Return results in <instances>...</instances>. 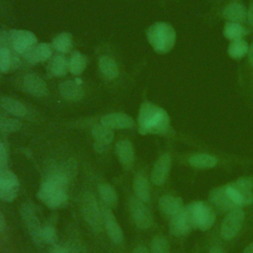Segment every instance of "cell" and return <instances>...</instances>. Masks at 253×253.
Instances as JSON below:
<instances>
[{
    "label": "cell",
    "instance_id": "obj_51",
    "mask_svg": "<svg viewBox=\"0 0 253 253\" xmlns=\"http://www.w3.org/2000/svg\"><path fill=\"white\" fill-rule=\"evenodd\" d=\"M75 82H76L77 84H79V85H82V83H83L80 78H75Z\"/></svg>",
    "mask_w": 253,
    "mask_h": 253
},
{
    "label": "cell",
    "instance_id": "obj_27",
    "mask_svg": "<svg viewBox=\"0 0 253 253\" xmlns=\"http://www.w3.org/2000/svg\"><path fill=\"white\" fill-rule=\"evenodd\" d=\"M133 190L135 198L143 203H147L150 200V188L147 178L138 173L133 179Z\"/></svg>",
    "mask_w": 253,
    "mask_h": 253
},
{
    "label": "cell",
    "instance_id": "obj_18",
    "mask_svg": "<svg viewBox=\"0 0 253 253\" xmlns=\"http://www.w3.org/2000/svg\"><path fill=\"white\" fill-rule=\"evenodd\" d=\"M60 96L69 102L80 101L84 96V91L81 85L77 84L75 80H66L59 84L58 87Z\"/></svg>",
    "mask_w": 253,
    "mask_h": 253
},
{
    "label": "cell",
    "instance_id": "obj_45",
    "mask_svg": "<svg viewBox=\"0 0 253 253\" xmlns=\"http://www.w3.org/2000/svg\"><path fill=\"white\" fill-rule=\"evenodd\" d=\"M131 253H149V251L144 245H138L132 250Z\"/></svg>",
    "mask_w": 253,
    "mask_h": 253
},
{
    "label": "cell",
    "instance_id": "obj_6",
    "mask_svg": "<svg viewBox=\"0 0 253 253\" xmlns=\"http://www.w3.org/2000/svg\"><path fill=\"white\" fill-rule=\"evenodd\" d=\"M37 197L42 204L52 210L62 209L68 203L66 190L55 187L45 181L42 182V185L37 193Z\"/></svg>",
    "mask_w": 253,
    "mask_h": 253
},
{
    "label": "cell",
    "instance_id": "obj_2",
    "mask_svg": "<svg viewBox=\"0 0 253 253\" xmlns=\"http://www.w3.org/2000/svg\"><path fill=\"white\" fill-rule=\"evenodd\" d=\"M146 37L152 48L158 53L170 51L176 42V32L174 28L165 22L152 24L146 32Z\"/></svg>",
    "mask_w": 253,
    "mask_h": 253
},
{
    "label": "cell",
    "instance_id": "obj_5",
    "mask_svg": "<svg viewBox=\"0 0 253 253\" xmlns=\"http://www.w3.org/2000/svg\"><path fill=\"white\" fill-rule=\"evenodd\" d=\"M194 228L208 230L215 220V214L211 208L203 202H194L185 207Z\"/></svg>",
    "mask_w": 253,
    "mask_h": 253
},
{
    "label": "cell",
    "instance_id": "obj_40",
    "mask_svg": "<svg viewBox=\"0 0 253 253\" xmlns=\"http://www.w3.org/2000/svg\"><path fill=\"white\" fill-rule=\"evenodd\" d=\"M65 246L68 248L70 253H87L85 246L81 242H78L76 240L69 241L68 243H66Z\"/></svg>",
    "mask_w": 253,
    "mask_h": 253
},
{
    "label": "cell",
    "instance_id": "obj_39",
    "mask_svg": "<svg viewBox=\"0 0 253 253\" xmlns=\"http://www.w3.org/2000/svg\"><path fill=\"white\" fill-rule=\"evenodd\" d=\"M19 193V187L3 186L0 185V201L11 203L13 202Z\"/></svg>",
    "mask_w": 253,
    "mask_h": 253
},
{
    "label": "cell",
    "instance_id": "obj_1",
    "mask_svg": "<svg viewBox=\"0 0 253 253\" xmlns=\"http://www.w3.org/2000/svg\"><path fill=\"white\" fill-rule=\"evenodd\" d=\"M137 126L142 135L164 134L169 130L170 118L164 109L151 102H143L138 112Z\"/></svg>",
    "mask_w": 253,
    "mask_h": 253
},
{
    "label": "cell",
    "instance_id": "obj_36",
    "mask_svg": "<svg viewBox=\"0 0 253 253\" xmlns=\"http://www.w3.org/2000/svg\"><path fill=\"white\" fill-rule=\"evenodd\" d=\"M169 242L164 236L158 235L152 239L150 245L151 253H169Z\"/></svg>",
    "mask_w": 253,
    "mask_h": 253
},
{
    "label": "cell",
    "instance_id": "obj_8",
    "mask_svg": "<svg viewBox=\"0 0 253 253\" xmlns=\"http://www.w3.org/2000/svg\"><path fill=\"white\" fill-rule=\"evenodd\" d=\"M245 213L240 207H236L224 217L221 227H220V235L223 239L229 240L233 238L241 229L243 221H244Z\"/></svg>",
    "mask_w": 253,
    "mask_h": 253
},
{
    "label": "cell",
    "instance_id": "obj_31",
    "mask_svg": "<svg viewBox=\"0 0 253 253\" xmlns=\"http://www.w3.org/2000/svg\"><path fill=\"white\" fill-rule=\"evenodd\" d=\"M51 46L60 53H67L72 47V35L69 32H62L52 40Z\"/></svg>",
    "mask_w": 253,
    "mask_h": 253
},
{
    "label": "cell",
    "instance_id": "obj_28",
    "mask_svg": "<svg viewBox=\"0 0 253 253\" xmlns=\"http://www.w3.org/2000/svg\"><path fill=\"white\" fill-rule=\"evenodd\" d=\"M99 196L105 206H107L110 209H115L118 206L119 198L118 194L113 186L107 183H102L98 187Z\"/></svg>",
    "mask_w": 253,
    "mask_h": 253
},
{
    "label": "cell",
    "instance_id": "obj_34",
    "mask_svg": "<svg viewBox=\"0 0 253 253\" xmlns=\"http://www.w3.org/2000/svg\"><path fill=\"white\" fill-rule=\"evenodd\" d=\"M223 35L226 39L232 41L243 39L246 35V30L239 23L228 22L223 28Z\"/></svg>",
    "mask_w": 253,
    "mask_h": 253
},
{
    "label": "cell",
    "instance_id": "obj_38",
    "mask_svg": "<svg viewBox=\"0 0 253 253\" xmlns=\"http://www.w3.org/2000/svg\"><path fill=\"white\" fill-rule=\"evenodd\" d=\"M0 185L19 187L17 176L7 168H0Z\"/></svg>",
    "mask_w": 253,
    "mask_h": 253
},
{
    "label": "cell",
    "instance_id": "obj_4",
    "mask_svg": "<svg viewBox=\"0 0 253 253\" xmlns=\"http://www.w3.org/2000/svg\"><path fill=\"white\" fill-rule=\"evenodd\" d=\"M253 177H241L225 186L229 198L237 207L249 205L253 202Z\"/></svg>",
    "mask_w": 253,
    "mask_h": 253
},
{
    "label": "cell",
    "instance_id": "obj_21",
    "mask_svg": "<svg viewBox=\"0 0 253 253\" xmlns=\"http://www.w3.org/2000/svg\"><path fill=\"white\" fill-rule=\"evenodd\" d=\"M0 107L7 113L18 118H24L28 113L27 107L22 102L11 97L0 96Z\"/></svg>",
    "mask_w": 253,
    "mask_h": 253
},
{
    "label": "cell",
    "instance_id": "obj_43",
    "mask_svg": "<svg viewBox=\"0 0 253 253\" xmlns=\"http://www.w3.org/2000/svg\"><path fill=\"white\" fill-rule=\"evenodd\" d=\"M49 253H70L68 248L65 245H59V244H53L51 245L49 249Z\"/></svg>",
    "mask_w": 253,
    "mask_h": 253
},
{
    "label": "cell",
    "instance_id": "obj_47",
    "mask_svg": "<svg viewBox=\"0 0 253 253\" xmlns=\"http://www.w3.org/2000/svg\"><path fill=\"white\" fill-rule=\"evenodd\" d=\"M6 227V220L3 213L0 211V232H3Z\"/></svg>",
    "mask_w": 253,
    "mask_h": 253
},
{
    "label": "cell",
    "instance_id": "obj_13",
    "mask_svg": "<svg viewBox=\"0 0 253 253\" xmlns=\"http://www.w3.org/2000/svg\"><path fill=\"white\" fill-rule=\"evenodd\" d=\"M22 86L28 94L35 97H44L48 91L45 81L35 73L26 74L23 78Z\"/></svg>",
    "mask_w": 253,
    "mask_h": 253
},
{
    "label": "cell",
    "instance_id": "obj_19",
    "mask_svg": "<svg viewBox=\"0 0 253 253\" xmlns=\"http://www.w3.org/2000/svg\"><path fill=\"white\" fill-rule=\"evenodd\" d=\"M210 200L223 211H230L237 207L227 195L225 187H219L211 190L210 193Z\"/></svg>",
    "mask_w": 253,
    "mask_h": 253
},
{
    "label": "cell",
    "instance_id": "obj_48",
    "mask_svg": "<svg viewBox=\"0 0 253 253\" xmlns=\"http://www.w3.org/2000/svg\"><path fill=\"white\" fill-rule=\"evenodd\" d=\"M248 60H249L250 64L253 65V42L251 43V45L249 46V49H248Z\"/></svg>",
    "mask_w": 253,
    "mask_h": 253
},
{
    "label": "cell",
    "instance_id": "obj_46",
    "mask_svg": "<svg viewBox=\"0 0 253 253\" xmlns=\"http://www.w3.org/2000/svg\"><path fill=\"white\" fill-rule=\"evenodd\" d=\"M247 18H248L249 24L253 27V3L249 7V10H248V13H247Z\"/></svg>",
    "mask_w": 253,
    "mask_h": 253
},
{
    "label": "cell",
    "instance_id": "obj_17",
    "mask_svg": "<svg viewBox=\"0 0 253 253\" xmlns=\"http://www.w3.org/2000/svg\"><path fill=\"white\" fill-rule=\"evenodd\" d=\"M116 153L119 161L126 169H130L134 163V150L128 139H123L116 144Z\"/></svg>",
    "mask_w": 253,
    "mask_h": 253
},
{
    "label": "cell",
    "instance_id": "obj_15",
    "mask_svg": "<svg viewBox=\"0 0 253 253\" xmlns=\"http://www.w3.org/2000/svg\"><path fill=\"white\" fill-rule=\"evenodd\" d=\"M101 125L111 129H126L134 126L131 117L124 113H111L101 119Z\"/></svg>",
    "mask_w": 253,
    "mask_h": 253
},
{
    "label": "cell",
    "instance_id": "obj_29",
    "mask_svg": "<svg viewBox=\"0 0 253 253\" xmlns=\"http://www.w3.org/2000/svg\"><path fill=\"white\" fill-rule=\"evenodd\" d=\"M188 161L191 166L199 169L212 168L217 164V158L207 153L194 154L189 157Z\"/></svg>",
    "mask_w": 253,
    "mask_h": 253
},
{
    "label": "cell",
    "instance_id": "obj_14",
    "mask_svg": "<svg viewBox=\"0 0 253 253\" xmlns=\"http://www.w3.org/2000/svg\"><path fill=\"white\" fill-rule=\"evenodd\" d=\"M29 63L37 64L46 60L52 56V46L46 42H41L30 47L22 55Z\"/></svg>",
    "mask_w": 253,
    "mask_h": 253
},
{
    "label": "cell",
    "instance_id": "obj_49",
    "mask_svg": "<svg viewBox=\"0 0 253 253\" xmlns=\"http://www.w3.org/2000/svg\"><path fill=\"white\" fill-rule=\"evenodd\" d=\"M243 253H253V242L247 245V247L244 249Z\"/></svg>",
    "mask_w": 253,
    "mask_h": 253
},
{
    "label": "cell",
    "instance_id": "obj_30",
    "mask_svg": "<svg viewBox=\"0 0 253 253\" xmlns=\"http://www.w3.org/2000/svg\"><path fill=\"white\" fill-rule=\"evenodd\" d=\"M88 60L84 54L74 51L68 59V71L73 75H80L86 68Z\"/></svg>",
    "mask_w": 253,
    "mask_h": 253
},
{
    "label": "cell",
    "instance_id": "obj_22",
    "mask_svg": "<svg viewBox=\"0 0 253 253\" xmlns=\"http://www.w3.org/2000/svg\"><path fill=\"white\" fill-rule=\"evenodd\" d=\"M18 55L11 48L0 46V71L6 73L11 69L17 68L20 65Z\"/></svg>",
    "mask_w": 253,
    "mask_h": 253
},
{
    "label": "cell",
    "instance_id": "obj_25",
    "mask_svg": "<svg viewBox=\"0 0 253 253\" xmlns=\"http://www.w3.org/2000/svg\"><path fill=\"white\" fill-rule=\"evenodd\" d=\"M99 69L107 80H114L120 74L117 62L109 55H102L99 58Z\"/></svg>",
    "mask_w": 253,
    "mask_h": 253
},
{
    "label": "cell",
    "instance_id": "obj_16",
    "mask_svg": "<svg viewBox=\"0 0 253 253\" xmlns=\"http://www.w3.org/2000/svg\"><path fill=\"white\" fill-rule=\"evenodd\" d=\"M170 167H171V157L169 154L165 153L162 154L157 161L155 162L152 171H151V182L156 185V186H160L162 185L166 178L167 175L170 171Z\"/></svg>",
    "mask_w": 253,
    "mask_h": 253
},
{
    "label": "cell",
    "instance_id": "obj_7",
    "mask_svg": "<svg viewBox=\"0 0 253 253\" xmlns=\"http://www.w3.org/2000/svg\"><path fill=\"white\" fill-rule=\"evenodd\" d=\"M20 215L34 243L38 245L42 244V238H41L42 225L41 223V220L39 218L37 209L35 208V206L29 202L24 203L20 208Z\"/></svg>",
    "mask_w": 253,
    "mask_h": 253
},
{
    "label": "cell",
    "instance_id": "obj_11",
    "mask_svg": "<svg viewBox=\"0 0 253 253\" xmlns=\"http://www.w3.org/2000/svg\"><path fill=\"white\" fill-rule=\"evenodd\" d=\"M101 213H102L103 224L106 227V230L110 239L116 244H122L124 241V233L112 211V209L102 204Z\"/></svg>",
    "mask_w": 253,
    "mask_h": 253
},
{
    "label": "cell",
    "instance_id": "obj_23",
    "mask_svg": "<svg viewBox=\"0 0 253 253\" xmlns=\"http://www.w3.org/2000/svg\"><path fill=\"white\" fill-rule=\"evenodd\" d=\"M48 171L54 172L66 179L68 182H71L77 174V162L73 158H69L59 164L52 165Z\"/></svg>",
    "mask_w": 253,
    "mask_h": 253
},
{
    "label": "cell",
    "instance_id": "obj_24",
    "mask_svg": "<svg viewBox=\"0 0 253 253\" xmlns=\"http://www.w3.org/2000/svg\"><path fill=\"white\" fill-rule=\"evenodd\" d=\"M48 72L54 77H62L68 71V59L62 54L52 55L47 64Z\"/></svg>",
    "mask_w": 253,
    "mask_h": 253
},
{
    "label": "cell",
    "instance_id": "obj_12",
    "mask_svg": "<svg viewBox=\"0 0 253 253\" xmlns=\"http://www.w3.org/2000/svg\"><path fill=\"white\" fill-rule=\"evenodd\" d=\"M192 228H194V226L185 207L178 213L171 216V219L169 222V230L173 235L175 236L187 235Z\"/></svg>",
    "mask_w": 253,
    "mask_h": 253
},
{
    "label": "cell",
    "instance_id": "obj_26",
    "mask_svg": "<svg viewBox=\"0 0 253 253\" xmlns=\"http://www.w3.org/2000/svg\"><path fill=\"white\" fill-rule=\"evenodd\" d=\"M222 14L224 18L229 20L230 22L239 23V24L242 23L247 17V12L245 7L238 2H232L226 5L222 11Z\"/></svg>",
    "mask_w": 253,
    "mask_h": 253
},
{
    "label": "cell",
    "instance_id": "obj_41",
    "mask_svg": "<svg viewBox=\"0 0 253 253\" xmlns=\"http://www.w3.org/2000/svg\"><path fill=\"white\" fill-rule=\"evenodd\" d=\"M8 166V153L6 146L0 141V168H7Z\"/></svg>",
    "mask_w": 253,
    "mask_h": 253
},
{
    "label": "cell",
    "instance_id": "obj_20",
    "mask_svg": "<svg viewBox=\"0 0 253 253\" xmlns=\"http://www.w3.org/2000/svg\"><path fill=\"white\" fill-rule=\"evenodd\" d=\"M159 210L168 216H173L184 208L183 201L171 195H164L158 201Z\"/></svg>",
    "mask_w": 253,
    "mask_h": 253
},
{
    "label": "cell",
    "instance_id": "obj_33",
    "mask_svg": "<svg viewBox=\"0 0 253 253\" xmlns=\"http://www.w3.org/2000/svg\"><path fill=\"white\" fill-rule=\"evenodd\" d=\"M248 49H249L248 43L243 39H240V40L232 41L230 42L227 48V52L230 57L235 59H240L248 53Z\"/></svg>",
    "mask_w": 253,
    "mask_h": 253
},
{
    "label": "cell",
    "instance_id": "obj_35",
    "mask_svg": "<svg viewBox=\"0 0 253 253\" xmlns=\"http://www.w3.org/2000/svg\"><path fill=\"white\" fill-rule=\"evenodd\" d=\"M22 123L17 119L7 118L0 116V132L1 133H12L20 130Z\"/></svg>",
    "mask_w": 253,
    "mask_h": 253
},
{
    "label": "cell",
    "instance_id": "obj_50",
    "mask_svg": "<svg viewBox=\"0 0 253 253\" xmlns=\"http://www.w3.org/2000/svg\"><path fill=\"white\" fill-rule=\"evenodd\" d=\"M209 253H222V250L217 246H213V247L211 248Z\"/></svg>",
    "mask_w": 253,
    "mask_h": 253
},
{
    "label": "cell",
    "instance_id": "obj_42",
    "mask_svg": "<svg viewBox=\"0 0 253 253\" xmlns=\"http://www.w3.org/2000/svg\"><path fill=\"white\" fill-rule=\"evenodd\" d=\"M0 46L9 47L10 48V42H9V33L5 30H0Z\"/></svg>",
    "mask_w": 253,
    "mask_h": 253
},
{
    "label": "cell",
    "instance_id": "obj_37",
    "mask_svg": "<svg viewBox=\"0 0 253 253\" xmlns=\"http://www.w3.org/2000/svg\"><path fill=\"white\" fill-rule=\"evenodd\" d=\"M41 238L42 243L49 244V245L55 244L57 240V233L54 226L51 224L43 225L41 232Z\"/></svg>",
    "mask_w": 253,
    "mask_h": 253
},
{
    "label": "cell",
    "instance_id": "obj_44",
    "mask_svg": "<svg viewBox=\"0 0 253 253\" xmlns=\"http://www.w3.org/2000/svg\"><path fill=\"white\" fill-rule=\"evenodd\" d=\"M106 146H107V145H104V144H102V143H100V142H97V141H95V142H94V144H93L94 150H95L96 152H98V153L103 152V151L105 150Z\"/></svg>",
    "mask_w": 253,
    "mask_h": 253
},
{
    "label": "cell",
    "instance_id": "obj_3",
    "mask_svg": "<svg viewBox=\"0 0 253 253\" xmlns=\"http://www.w3.org/2000/svg\"><path fill=\"white\" fill-rule=\"evenodd\" d=\"M80 208L82 216L88 225L93 229V231L100 232L103 224L101 206L98 204L95 196L92 193L85 192L81 196Z\"/></svg>",
    "mask_w": 253,
    "mask_h": 253
},
{
    "label": "cell",
    "instance_id": "obj_32",
    "mask_svg": "<svg viewBox=\"0 0 253 253\" xmlns=\"http://www.w3.org/2000/svg\"><path fill=\"white\" fill-rule=\"evenodd\" d=\"M92 135L95 141L100 142L104 145H109L114 140V131L113 129L103 126L97 125L92 128Z\"/></svg>",
    "mask_w": 253,
    "mask_h": 253
},
{
    "label": "cell",
    "instance_id": "obj_10",
    "mask_svg": "<svg viewBox=\"0 0 253 253\" xmlns=\"http://www.w3.org/2000/svg\"><path fill=\"white\" fill-rule=\"evenodd\" d=\"M130 213L134 224L140 229H147L152 224V214L143 202L138 199H131L129 204Z\"/></svg>",
    "mask_w": 253,
    "mask_h": 253
},
{
    "label": "cell",
    "instance_id": "obj_9",
    "mask_svg": "<svg viewBox=\"0 0 253 253\" xmlns=\"http://www.w3.org/2000/svg\"><path fill=\"white\" fill-rule=\"evenodd\" d=\"M9 42L10 48L19 55H23L30 47L37 44V37L30 31L27 30H10Z\"/></svg>",
    "mask_w": 253,
    "mask_h": 253
}]
</instances>
